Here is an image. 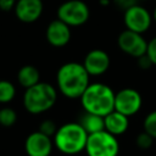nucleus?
Masks as SVG:
<instances>
[{"label":"nucleus","instance_id":"nucleus-6","mask_svg":"<svg viewBox=\"0 0 156 156\" xmlns=\"http://www.w3.org/2000/svg\"><path fill=\"white\" fill-rule=\"evenodd\" d=\"M90 16L88 5L82 0H68L62 2L57 9V18L69 27L84 24Z\"/></svg>","mask_w":156,"mask_h":156},{"label":"nucleus","instance_id":"nucleus-10","mask_svg":"<svg viewBox=\"0 0 156 156\" xmlns=\"http://www.w3.org/2000/svg\"><path fill=\"white\" fill-rule=\"evenodd\" d=\"M24 149L28 156H49L52 151V141L50 136L38 130L27 136Z\"/></svg>","mask_w":156,"mask_h":156},{"label":"nucleus","instance_id":"nucleus-26","mask_svg":"<svg viewBox=\"0 0 156 156\" xmlns=\"http://www.w3.org/2000/svg\"><path fill=\"white\" fill-rule=\"evenodd\" d=\"M100 2L105 6V5H107V4H108V0H100Z\"/></svg>","mask_w":156,"mask_h":156},{"label":"nucleus","instance_id":"nucleus-4","mask_svg":"<svg viewBox=\"0 0 156 156\" xmlns=\"http://www.w3.org/2000/svg\"><path fill=\"white\" fill-rule=\"evenodd\" d=\"M57 99L56 89L49 83H37L27 88L23 95V105L29 113L39 115L50 110Z\"/></svg>","mask_w":156,"mask_h":156},{"label":"nucleus","instance_id":"nucleus-13","mask_svg":"<svg viewBox=\"0 0 156 156\" xmlns=\"http://www.w3.org/2000/svg\"><path fill=\"white\" fill-rule=\"evenodd\" d=\"M46 39L49 44L55 48H62L68 44L71 39V27L62 22L61 20H55L50 22L46 28Z\"/></svg>","mask_w":156,"mask_h":156},{"label":"nucleus","instance_id":"nucleus-23","mask_svg":"<svg viewBox=\"0 0 156 156\" xmlns=\"http://www.w3.org/2000/svg\"><path fill=\"white\" fill-rule=\"evenodd\" d=\"M138 61H139V67H141L143 69H146V68H150L152 66V62L150 60V57L145 54L140 57H138Z\"/></svg>","mask_w":156,"mask_h":156},{"label":"nucleus","instance_id":"nucleus-22","mask_svg":"<svg viewBox=\"0 0 156 156\" xmlns=\"http://www.w3.org/2000/svg\"><path fill=\"white\" fill-rule=\"evenodd\" d=\"M146 55L150 57L152 65H156V38H152L150 41H147Z\"/></svg>","mask_w":156,"mask_h":156},{"label":"nucleus","instance_id":"nucleus-9","mask_svg":"<svg viewBox=\"0 0 156 156\" xmlns=\"http://www.w3.org/2000/svg\"><path fill=\"white\" fill-rule=\"evenodd\" d=\"M143 104L141 95L133 88H124L115 94V110L130 117L135 115Z\"/></svg>","mask_w":156,"mask_h":156},{"label":"nucleus","instance_id":"nucleus-25","mask_svg":"<svg viewBox=\"0 0 156 156\" xmlns=\"http://www.w3.org/2000/svg\"><path fill=\"white\" fill-rule=\"evenodd\" d=\"M115 1H116V4H117L119 7H122V9H124V10H127L128 7L135 5V0H115Z\"/></svg>","mask_w":156,"mask_h":156},{"label":"nucleus","instance_id":"nucleus-28","mask_svg":"<svg viewBox=\"0 0 156 156\" xmlns=\"http://www.w3.org/2000/svg\"><path fill=\"white\" fill-rule=\"evenodd\" d=\"M141 1H145V0H141Z\"/></svg>","mask_w":156,"mask_h":156},{"label":"nucleus","instance_id":"nucleus-12","mask_svg":"<svg viewBox=\"0 0 156 156\" xmlns=\"http://www.w3.org/2000/svg\"><path fill=\"white\" fill-rule=\"evenodd\" d=\"M43 12L41 0H17L15 5L16 17L24 22L32 23L37 21Z\"/></svg>","mask_w":156,"mask_h":156},{"label":"nucleus","instance_id":"nucleus-18","mask_svg":"<svg viewBox=\"0 0 156 156\" xmlns=\"http://www.w3.org/2000/svg\"><path fill=\"white\" fill-rule=\"evenodd\" d=\"M17 119V115L15 112V110L10 108V107H5L0 110V124L4 127H11L15 124Z\"/></svg>","mask_w":156,"mask_h":156},{"label":"nucleus","instance_id":"nucleus-5","mask_svg":"<svg viewBox=\"0 0 156 156\" xmlns=\"http://www.w3.org/2000/svg\"><path fill=\"white\" fill-rule=\"evenodd\" d=\"M85 151L88 156H117L119 144L115 135L104 129L88 134Z\"/></svg>","mask_w":156,"mask_h":156},{"label":"nucleus","instance_id":"nucleus-15","mask_svg":"<svg viewBox=\"0 0 156 156\" xmlns=\"http://www.w3.org/2000/svg\"><path fill=\"white\" fill-rule=\"evenodd\" d=\"M78 123L84 128V130L88 134H93V133H96V132L105 129L104 117L95 115V113H90V112H85L80 117Z\"/></svg>","mask_w":156,"mask_h":156},{"label":"nucleus","instance_id":"nucleus-2","mask_svg":"<svg viewBox=\"0 0 156 156\" xmlns=\"http://www.w3.org/2000/svg\"><path fill=\"white\" fill-rule=\"evenodd\" d=\"M115 94L116 93L104 83H91L79 99L85 112L105 117L115 110Z\"/></svg>","mask_w":156,"mask_h":156},{"label":"nucleus","instance_id":"nucleus-20","mask_svg":"<svg viewBox=\"0 0 156 156\" xmlns=\"http://www.w3.org/2000/svg\"><path fill=\"white\" fill-rule=\"evenodd\" d=\"M135 143H136V145H138L140 149H149V147L152 145V143H154V138H152L147 132L144 130V132H141L140 134L136 135Z\"/></svg>","mask_w":156,"mask_h":156},{"label":"nucleus","instance_id":"nucleus-21","mask_svg":"<svg viewBox=\"0 0 156 156\" xmlns=\"http://www.w3.org/2000/svg\"><path fill=\"white\" fill-rule=\"evenodd\" d=\"M56 130H57V127L54 123V121H51V119H45L39 126V132H41L43 134H45V135H48L50 138L55 135Z\"/></svg>","mask_w":156,"mask_h":156},{"label":"nucleus","instance_id":"nucleus-11","mask_svg":"<svg viewBox=\"0 0 156 156\" xmlns=\"http://www.w3.org/2000/svg\"><path fill=\"white\" fill-rule=\"evenodd\" d=\"M83 66L89 76H101L110 67V56L104 50L94 49L85 55Z\"/></svg>","mask_w":156,"mask_h":156},{"label":"nucleus","instance_id":"nucleus-17","mask_svg":"<svg viewBox=\"0 0 156 156\" xmlns=\"http://www.w3.org/2000/svg\"><path fill=\"white\" fill-rule=\"evenodd\" d=\"M16 89L9 80H0V102H9L13 99Z\"/></svg>","mask_w":156,"mask_h":156},{"label":"nucleus","instance_id":"nucleus-24","mask_svg":"<svg viewBox=\"0 0 156 156\" xmlns=\"http://www.w3.org/2000/svg\"><path fill=\"white\" fill-rule=\"evenodd\" d=\"M17 0H0V10L9 11L12 7H15Z\"/></svg>","mask_w":156,"mask_h":156},{"label":"nucleus","instance_id":"nucleus-7","mask_svg":"<svg viewBox=\"0 0 156 156\" xmlns=\"http://www.w3.org/2000/svg\"><path fill=\"white\" fill-rule=\"evenodd\" d=\"M123 22L127 29L143 34L150 28L152 16L145 7L135 4L124 10Z\"/></svg>","mask_w":156,"mask_h":156},{"label":"nucleus","instance_id":"nucleus-19","mask_svg":"<svg viewBox=\"0 0 156 156\" xmlns=\"http://www.w3.org/2000/svg\"><path fill=\"white\" fill-rule=\"evenodd\" d=\"M144 130L147 132L154 139H156V110L151 111L144 119Z\"/></svg>","mask_w":156,"mask_h":156},{"label":"nucleus","instance_id":"nucleus-14","mask_svg":"<svg viewBox=\"0 0 156 156\" xmlns=\"http://www.w3.org/2000/svg\"><path fill=\"white\" fill-rule=\"evenodd\" d=\"M104 122H105V130H107L108 133H111L115 136L123 134L128 129V126H129L128 116H126L116 110H113L112 112L106 115L104 117Z\"/></svg>","mask_w":156,"mask_h":156},{"label":"nucleus","instance_id":"nucleus-3","mask_svg":"<svg viewBox=\"0 0 156 156\" xmlns=\"http://www.w3.org/2000/svg\"><path fill=\"white\" fill-rule=\"evenodd\" d=\"M88 139V133L77 122H71L61 126L55 135L54 144L65 155H76L85 150V144Z\"/></svg>","mask_w":156,"mask_h":156},{"label":"nucleus","instance_id":"nucleus-27","mask_svg":"<svg viewBox=\"0 0 156 156\" xmlns=\"http://www.w3.org/2000/svg\"><path fill=\"white\" fill-rule=\"evenodd\" d=\"M152 18H154V21L156 22V7H155V10H154V13H152Z\"/></svg>","mask_w":156,"mask_h":156},{"label":"nucleus","instance_id":"nucleus-8","mask_svg":"<svg viewBox=\"0 0 156 156\" xmlns=\"http://www.w3.org/2000/svg\"><path fill=\"white\" fill-rule=\"evenodd\" d=\"M117 43L119 49L124 54L135 58L145 55L147 50V41L144 39V37L140 33H136L129 29L123 30L118 35Z\"/></svg>","mask_w":156,"mask_h":156},{"label":"nucleus","instance_id":"nucleus-1","mask_svg":"<svg viewBox=\"0 0 156 156\" xmlns=\"http://www.w3.org/2000/svg\"><path fill=\"white\" fill-rule=\"evenodd\" d=\"M89 77L83 63L67 62L58 68L56 74L58 90L68 99H78L90 84Z\"/></svg>","mask_w":156,"mask_h":156},{"label":"nucleus","instance_id":"nucleus-16","mask_svg":"<svg viewBox=\"0 0 156 156\" xmlns=\"http://www.w3.org/2000/svg\"><path fill=\"white\" fill-rule=\"evenodd\" d=\"M17 78H18L20 84L27 89V88H30V87L35 85L37 83H39L40 74H39V71L34 66L27 65V66H23L18 71Z\"/></svg>","mask_w":156,"mask_h":156}]
</instances>
